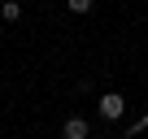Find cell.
Masks as SVG:
<instances>
[{
	"label": "cell",
	"mask_w": 148,
	"mask_h": 139,
	"mask_svg": "<svg viewBox=\"0 0 148 139\" xmlns=\"http://www.w3.org/2000/svg\"><path fill=\"white\" fill-rule=\"evenodd\" d=\"M0 18H5V22H18L22 18V5H18V0H5V5H0Z\"/></svg>",
	"instance_id": "obj_3"
},
{
	"label": "cell",
	"mask_w": 148,
	"mask_h": 139,
	"mask_svg": "<svg viewBox=\"0 0 148 139\" xmlns=\"http://www.w3.org/2000/svg\"><path fill=\"white\" fill-rule=\"evenodd\" d=\"M139 130H148V113H144V117H139V122L131 126V135H139Z\"/></svg>",
	"instance_id": "obj_5"
},
{
	"label": "cell",
	"mask_w": 148,
	"mask_h": 139,
	"mask_svg": "<svg viewBox=\"0 0 148 139\" xmlns=\"http://www.w3.org/2000/svg\"><path fill=\"white\" fill-rule=\"evenodd\" d=\"M122 113H126V100H122L118 91H105V96H100V117H105V122H118Z\"/></svg>",
	"instance_id": "obj_1"
},
{
	"label": "cell",
	"mask_w": 148,
	"mask_h": 139,
	"mask_svg": "<svg viewBox=\"0 0 148 139\" xmlns=\"http://www.w3.org/2000/svg\"><path fill=\"white\" fill-rule=\"evenodd\" d=\"M65 5H70L74 13H92V0H65Z\"/></svg>",
	"instance_id": "obj_4"
},
{
	"label": "cell",
	"mask_w": 148,
	"mask_h": 139,
	"mask_svg": "<svg viewBox=\"0 0 148 139\" xmlns=\"http://www.w3.org/2000/svg\"><path fill=\"white\" fill-rule=\"evenodd\" d=\"M61 139H87V122H83V117H70V122L61 126Z\"/></svg>",
	"instance_id": "obj_2"
}]
</instances>
